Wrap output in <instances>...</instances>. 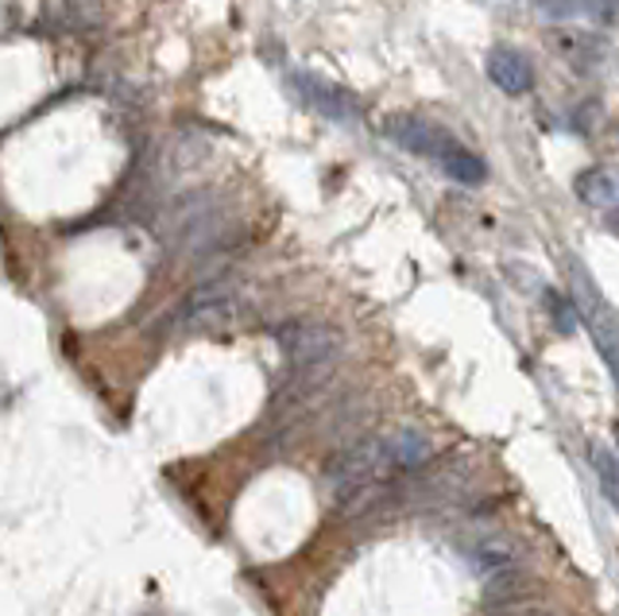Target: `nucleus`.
Masks as SVG:
<instances>
[{
	"label": "nucleus",
	"mask_w": 619,
	"mask_h": 616,
	"mask_svg": "<svg viewBox=\"0 0 619 616\" xmlns=\"http://www.w3.org/2000/svg\"><path fill=\"white\" fill-rule=\"evenodd\" d=\"M570 280H573V306H577V318L585 322L593 346L600 349L604 365H608L611 380L619 388V314L608 306V299L600 295L596 280L581 268V260H570Z\"/></svg>",
	"instance_id": "nucleus-1"
},
{
	"label": "nucleus",
	"mask_w": 619,
	"mask_h": 616,
	"mask_svg": "<svg viewBox=\"0 0 619 616\" xmlns=\"http://www.w3.org/2000/svg\"><path fill=\"white\" fill-rule=\"evenodd\" d=\"M387 136H392L399 148L415 152V156L430 159V164H438L441 171H446L449 164H453L457 156H461L464 144H457L453 136H449L446 128H438V124L423 121V116H410V113H395L387 116Z\"/></svg>",
	"instance_id": "nucleus-2"
},
{
	"label": "nucleus",
	"mask_w": 619,
	"mask_h": 616,
	"mask_svg": "<svg viewBox=\"0 0 619 616\" xmlns=\"http://www.w3.org/2000/svg\"><path fill=\"white\" fill-rule=\"evenodd\" d=\"M291 86L302 105L314 109V113L329 116V121H337V124H360V101L352 98L349 90H341V86L310 75V70H299V75L291 78Z\"/></svg>",
	"instance_id": "nucleus-3"
},
{
	"label": "nucleus",
	"mask_w": 619,
	"mask_h": 616,
	"mask_svg": "<svg viewBox=\"0 0 619 616\" xmlns=\"http://www.w3.org/2000/svg\"><path fill=\"white\" fill-rule=\"evenodd\" d=\"M488 78L504 93H527L534 86V66L527 63V55L511 47H496L488 55Z\"/></svg>",
	"instance_id": "nucleus-4"
},
{
	"label": "nucleus",
	"mask_w": 619,
	"mask_h": 616,
	"mask_svg": "<svg viewBox=\"0 0 619 616\" xmlns=\"http://www.w3.org/2000/svg\"><path fill=\"white\" fill-rule=\"evenodd\" d=\"M573 190L593 210H616L619 205V171L616 167H588L573 179Z\"/></svg>",
	"instance_id": "nucleus-5"
},
{
	"label": "nucleus",
	"mask_w": 619,
	"mask_h": 616,
	"mask_svg": "<svg viewBox=\"0 0 619 616\" xmlns=\"http://www.w3.org/2000/svg\"><path fill=\"white\" fill-rule=\"evenodd\" d=\"M588 461H593L596 477H600V489L608 493V501L619 508V458L608 450V446H593L588 450Z\"/></svg>",
	"instance_id": "nucleus-6"
},
{
	"label": "nucleus",
	"mask_w": 619,
	"mask_h": 616,
	"mask_svg": "<svg viewBox=\"0 0 619 616\" xmlns=\"http://www.w3.org/2000/svg\"><path fill=\"white\" fill-rule=\"evenodd\" d=\"M550 314H554V326L562 329V334H570V329L577 326V306H573V299L550 295Z\"/></svg>",
	"instance_id": "nucleus-7"
},
{
	"label": "nucleus",
	"mask_w": 619,
	"mask_h": 616,
	"mask_svg": "<svg viewBox=\"0 0 619 616\" xmlns=\"http://www.w3.org/2000/svg\"><path fill=\"white\" fill-rule=\"evenodd\" d=\"M538 9L547 12L550 20H565L581 9V0H538Z\"/></svg>",
	"instance_id": "nucleus-8"
},
{
	"label": "nucleus",
	"mask_w": 619,
	"mask_h": 616,
	"mask_svg": "<svg viewBox=\"0 0 619 616\" xmlns=\"http://www.w3.org/2000/svg\"><path fill=\"white\" fill-rule=\"evenodd\" d=\"M585 4L600 24H616L619 20V0H585Z\"/></svg>",
	"instance_id": "nucleus-9"
},
{
	"label": "nucleus",
	"mask_w": 619,
	"mask_h": 616,
	"mask_svg": "<svg viewBox=\"0 0 619 616\" xmlns=\"http://www.w3.org/2000/svg\"><path fill=\"white\" fill-rule=\"evenodd\" d=\"M515 616H554V613H547V608H519Z\"/></svg>",
	"instance_id": "nucleus-10"
},
{
	"label": "nucleus",
	"mask_w": 619,
	"mask_h": 616,
	"mask_svg": "<svg viewBox=\"0 0 619 616\" xmlns=\"http://www.w3.org/2000/svg\"><path fill=\"white\" fill-rule=\"evenodd\" d=\"M608 225H611V233H616V237H619V214H616V217H611V222H608Z\"/></svg>",
	"instance_id": "nucleus-11"
}]
</instances>
